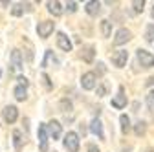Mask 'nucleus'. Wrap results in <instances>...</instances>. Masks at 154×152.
Here are the masks:
<instances>
[{"instance_id": "obj_1", "label": "nucleus", "mask_w": 154, "mask_h": 152, "mask_svg": "<svg viewBox=\"0 0 154 152\" xmlns=\"http://www.w3.org/2000/svg\"><path fill=\"white\" fill-rule=\"evenodd\" d=\"M64 148L68 152H77L79 150V136L75 132H68L64 136Z\"/></svg>"}, {"instance_id": "obj_2", "label": "nucleus", "mask_w": 154, "mask_h": 152, "mask_svg": "<svg viewBox=\"0 0 154 152\" xmlns=\"http://www.w3.org/2000/svg\"><path fill=\"white\" fill-rule=\"evenodd\" d=\"M38 150L48 152V128L46 125H38Z\"/></svg>"}, {"instance_id": "obj_3", "label": "nucleus", "mask_w": 154, "mask_h": 152, "mask_svg": "<svg viewBox=\"0 0 154 152\" xmlns=\"http://www.w3.org/2000/svg\"><path fill=\"white\" fill-rule=\"evenodd\" d=\"M53 28H55L53 20H42V22H38V26H37V33H38V37L46 39V37H50V33L53 31Z\"/></svg>"}, {"instance_id": "obj_4", "label": "nucleus", "mask_w": 154, "mask_h": 152, "mask_svg": "<svg viewBox=\"0 0 154 152\" xmlns=\"http://www.w3.org/2000/svg\"><path fill=\"white\" fill-rule=\"evenodd\" d=\"M2 117H4V121H6L8 125H13V123L17 121V117H18V108L13 106V105L6 106V108L2 110Z\"/></svg>"}, {"instance_id": "obj_5", "label": "nucleus", "mask_w": 154, "mask_h": 152, "mask_svg": "<svg viewBox=\"0 0 154 152\" xmlns=\"http://www.w3.org/2000/svg\"><path fill=\"white\" fill-rule=\"evenodd\" d=\"M20 68H22V55L18 50H13L11 57H9V70L11 71H20Z\"/></svg>"}, {"instance_id": "obj_6", "label": "nucleus", "mask_w": 154, "mask_h": 152, "mask_svg": "<svg viewBox=\"0 0 154 152\" xmlns=\"http://www.w3.org/2000/svg\"><path fill=\"white\" fill-rule=\"evenodd\" d=\"M138 61L141 62L143 68H152L154 66V55L145 51V50H138Z\"/></svg>"}, {"instance_id": "obj_7", "label": "nucleus", "mask_w": 154, "mask_h": 152, "mask_svg": "<svg viewBox=\"0 0 154 152\" xmlns=\"http://www.w3.org/2000/svg\"><path fill=\"white\" fill-rule=\"evenodd\" d=\"M130 37H132V33L127 28H121V29H118V33H116V37H114V44L116 46H121V44H125V42L130 41Z\"/></svg>"}, {"instance_id": "obj_8", "label": "nucleus", "mask_w": 154, "mask_h": 152, "mask_svg": "<svg viewBox=\"0 0 154 152\" xmlns=\"http://www.w3.org/2000/svg\"><path fill=\"white\" fill-rule=\"evenodd\" d=\"M127 59H128V51H125V50L116 51L112 55V62H114V66H118V68H123L127 64Z\"/></svg>"}, {"instance_id": "obj_9", "label": "nucleus", "mask_w": 154, "mask_h": 152, "mask_svg": "<svg viewBox=\"0 0 154 152\" xmlns=\"http://www.w3.org/2000/svg\"><path fill=\"white\" fill-rule=\"evenodd\" d=\"M81 84H83L85 90H92V88L95 86V73H94V71H86V73H83Z\"/></svg>"}, {"instance_id": "obj_10", "label": "nucleus", "mask_w": 154, "mask_h": 152, "mask_svg": "<svg viewBox=\"0 0 154 152\" xmlns=\"http://www.w3.org/2000/svg\"><path fill=\"white\" fill-rule=\"evenodd\" d=\"M90 130L94 132L99 139H105V132H103V123L99 121V117H94L92 123H90Z\"/></svg>"}, {"instance_id": "obj_11", "label": "nucleus", "mask_w": 154, "mask_h": 152, "mask_svg": "<svg viewBox=\"0 0 154 152\" xmlns=\"http://www.w3.org/2000/svg\"><path fill=\"white\" fill-rule=\"evenodd\" d=\"M46 128H48L50 136H51L53 139H59V138H61L63 128H61V123H59V121H50V123L46 125Z\"/></svg>"}, {"instance_id": "obj_12", "label": "nucleus", "mask_w": 154, "mask_h": 152, "mask_svg": "<svg viewBox=\"0 0 154 152\" xmlns=\"http://www.w3.org/2000/svg\"><path fill=\"white\" fill-rule=\"evenodd\" d=\"M112 106L114 108H125L127 106V96H125V90L123 88H119L118 96L112 99Z\"/></svg>"}, {"instance_id": "obj_13", "label": "nucleus", "mask_w": 154, "mask_h": 152, "mask_svg": "<svg viewBox=\"0 0 154 152\" xmlns=\"http://www.w3.org/2000/svg\"><path fill=\"white\" fill-rule=\"evenodd\" d=\"M57 46H59L63 51H70L72 50V41L64 33H57Z\"/></svg>"}, {"instance_id": "obj_14", "label": "nucleus", "mask_w": 154, "mask_h": 152, "mask_svg": "<svg viewBox=\"0 0 154 152\" xmlns=\"http://www.w3.org/2000/svg\"><path fill=\"white\" fill-rule=\"evenodd\" d=\"M94 55H95L94 46H86V48H83L81 57H83V61H85V62H92V61H94Z\"/></svg>"}, {"instance_id": "obj_15", "label": "nucleus", "mask_w": 154, "mask_h": 152, "mask_svg": "<svg viewBox=\"0 0 154 152\" xmlns=\"http://www.w3.org/2000/svg\"><path fill=\"white\" fill-rule=\"evenodd\" d=\"M13 145H15V150H22L24 139H22V132L20 130H15L13 132Z\"/></svg>"}, {"instance_id": "obj_16", "label": "nucleus", "mask_w": 154, "mask_h": 152, "mask_svg": "<svg viewBox=\"0 0 154 152\" xmlns=\"http://www.w3.org/2000/svg\"><path fill=\"white\" fill-rule=\"evenodd\" d=\"M85 9H86L88 15L94 17V15H97V13L101 11V4H99V2H94V0H92V2H86V8H85Z\"/></svg>"}, {"instance_id": "obj_17", "label": "nucleus", "mask_w": 154, "mask_h": 152, "mask_svg": "<svg viewBox=\"0 0 154 152\" xmlns=\"http://www.w3.org/2000/svg\"><path fill=\"white\" fill-rule=\"evenodd\" d=\"M48 11L53 15V17H59L63 13V6L61 2H48Z\"/></svg>"}, {"instance_id": "obj_18", "label": "nucleus", "mask_w": 154, "mask_h": 152, "mask_svg": "<svg viewBox=\"0 0 154 152\" xmlns=\"http://www.w3.org/2000/svg\"><path fill=\"white\" fill-rule=\"evenodd\" d=\"M13 93H15V99L17 101H26V97H28V90L24 86H17L13 90Z\"/></svg>"}, {"instance_id": "obj_19", "label": "nucleus", "mask_w": 154, "mask_h": 152, "mask_svg": "<svg viewBox=\"0 0 154 152\" xmlns=\"http://www.w3.org/2000/svg\"><path fill=\"white\" fill-rule=\"evenodd\" d=\"M24 8H26L28 11H31V8H29V4H17V6L13 8V11H11V13H13L15 17H20V15L24 13Z\"/></svg>"}, {"instance_id": "obj_20", "label": "nucleus", "mask_w": 154, "mask_h": 152, "mask_svg": "<svg viewBox=\"0 0 154 152\" xmlns=\"http://www.w3.org/2000/svg\"><path fill=\"white\" fill-rule=\"evenodd\" d=\"M119 121H121V132H123V134H127V132L130 130V119H128V116H125V114H123V116L119 117Z\"/></svg>"}, {"instance_id": "obj_21", "label": "nucleus", "mask_w": 154, "mask_h": 152, "mask_svg": "<svg viewBox=\"0 0 154 152\" xmlns=\"http://www.w3.org/2000/svg\"><path fill=\"white\" fill-rule=\"evenodd\" d=\"M110 31H112V22L110 20H103L101 22V33H103V37H110Z\"/></svg>"}, {"instance_id": "obj_22", "label": "nucleus", "mask_w": 154, "mask_h": 152, "mask_svg": "<svg viewBox=\"0 0 154 152\" xmlns=\"http://www.w3.org/2000/svg\"><path fill=\"white\" fill-rule=\"evenodd\" d=\"M145 130H147L145 121H138V123H136V126H134V132H136L138 136H143V134H145Z\"/></svg>"}, {"instance_id": "obj_23", "label": "nucleus", "mask_w": 154, "mask_h": 152, "mask_svg": "<svg viewBox=\"0 0 154 152\" xmlns=\"http://www.w3.org/2000/svg\"><path fill=\"white\" fill-rule=\"evenodd\" d=\"M145 41H147V42H152V41H154V24H149V26H147Z\"/></svg>"}, {"instance_id": "obj_24", "label": "nucleus", "mask_w": 154, "mask_h": 152, "mask_svg": "<svg viewBox=\"0 0 154 152\" xmlns=\"http://www.w3.org/2000/svg\"><path fill=\"white\" fill-rule=\"evenodd\" d=\"M59 106H61V112H72V103L68 99H63Z\"/></svg>"}, {"instance_id": "obj_25", "label": "nucleus", "mask_w": 154, "mask_h": 152, "mask_svg": "<svg viewBox=\"0 0 154 152\" xmlns=\"http://www.w3.org/2000/svg\"><path fill=\"white\" fill-rule=\"evenodd\" d=\"M132 6H134V11H136V13H141V11H143V6H145V2H143V0H134V2H132Z\"/></svg>"}, {"instance_id": "obj_26", "label": "nucleus", "mask_w": 154, "mask_h": 152, "mask_svg": "<svg viewBox=\"0 0 154 152\" xmlns=\"http://www.w3.org/2000/svg\"><path fill=\"white\" fill-rule=\"evenodd\" d=\"M106 92H108L106 83H101V84L97 86V96H99V97H105V96H106Z\"/></svg>"}, {"instance_id": "obj_27", "label": "nucleus", "mask_w": 154, "mask_h": 152, "mask_svg": "<svg viewBox=\"0 0 154 152\" xmlns=\"http://www.w3.org/2000/svg\"><path fill=\"white\" fill-rule=\"evenodd\" d=\"M17 81H18V86H24V88H28V79H26V77H22V75H20V77H18Z\"/></svg>"}, {"instance_id": "obj_28", "label": "nucleus", "mask_w": 154, "mask_h": 152, "mask_svg": "<svg viewBox=\"0 0 154 152\" xmlns=\"http://www.w3.org/2000/svg\"><path fill=\"white\" fill-rule=\"evenodd\" d=\"M66 9H68L70 13H75V11H77V4H75V2H68V6H66Z\"/></svg>"}, {"instance_id": "obj_29", "label": "nucleus", "mask_w": 154, "mask_h": 152, "mask_svg": "<svg viewBox=\"0 0 154 152\" xmlns=\"http://www.w3.org/2000/svg\"><path fill=\"white\" fill-rule=\"evenodd\" d=\"M42 81H44V84H46L48 88H51V83H50V77H48V75H46V73H42Z\"/></svg>"}, {"instance_id": "obj_30", "label": "nucleus", "mask_w": 154, "mask_h": 152, "mask_svg": "<svg viewBox=\"0 0 154 152\" xmlns=\"http://www.w3.org/2000/svg\"><path fill=\"white\" fill-rule=\"evenodd\" d=\"M88 152H99L97 145H94V143H90V145H88Z\"/></svg>"}, {"instance_id": "obj_31", "label": "nucleus", "mask_w": 154, "mask_h": 152, "mask_svg": "<svg viewBox=\"0 0 154 152\" xmlns=\"http://www.w3.org/2000/svg\"><path fill=\"white\" fill-rule=\"evenodd\" d=\"M147 86H154V77H149L147 79Z\"/></svg>"}, {"instance_id": "obj_32", "label": "nucleus", "mask_w": 154, "mask_h": 152, "mask_svg": "<svg viewBox=\"0 0 154 152\" xmlns=\"http://www.w3.org/2000/svg\"><path fill=\"white\" fill-rule=\"evenodd\" d=\"M79 132H81V134H83V136H85V134H86V128H85V126H83V125H79Z\"/></svg>"}, {"instance_id": "obj_33", "label": "nucleus", "mask_w": 154, "mask_h": 152, "mask_svg": "<svg viewBox=\"0 0 154 152\" xmlns=\"http://www.w3.org/2000/svg\"><path fill=\"white\" fill-rule=\"evenodd\" d=\"M149 101H154V92H150V93H149Z\"/></svg>"}, {"instance_id": "obj_34", "label": "nucleus", "mask_w": 154, "mask_h": 152, "mask_svg": "<svg viewBox=\"0 0 154 152\" xmlns=\"http://www.w3.org/2000/svg\"><path fill=\"white\" fill-rule=\"evenodd\" d=\"M152 18H154V8H152Z\"/></svg>"}, {"instance_id": "obj_35", "label": "nucleus", "mask_w": 154, "mask_h": 152, "mask_svg": "<svg viewBox=\"0 0 154 152\" xmlns=\"http://www.w3.org/2000/svg\"><path fill=\"white\" fill-rule=\"evenodd\" d=\"M147 152H154V150H147Z\"/></svg>"}, {"instance_id": "obj_36", "label": "nucleus", "mask_w": 154, "mask_h": 152, "mask_svg": "<svg viewBox=\"0 0 154 152\" xmlns=\"http://www.w3.org/2000/svg\"><path fill=\"white\" fill-rule=\"evenodd\" d=\"M0 75H2V71H0Z\"/></svg>"}]
</instances>
